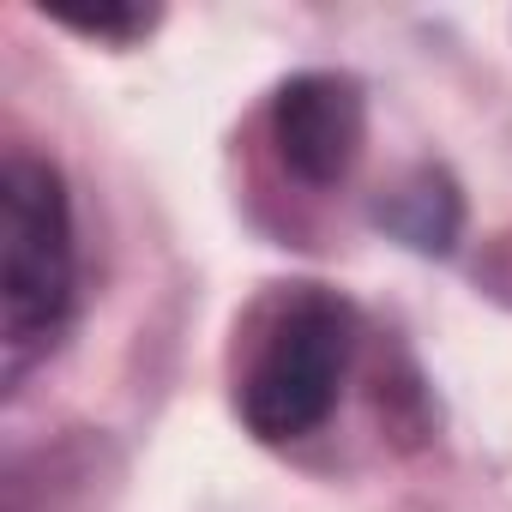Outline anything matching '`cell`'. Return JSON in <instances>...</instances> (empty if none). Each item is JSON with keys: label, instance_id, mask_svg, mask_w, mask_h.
<instances>
[{"label": "cell", "instance_id": "1", "mask_svg": "<svg viewBox=\"0 0 512 512\" xmlns=\"http://www.w3.org/2000/svg\"><path fill=\"white\" fill-rule=\"evenodd\" d=\"M247 332V362L235 374L241 422L272 446L314 434L344 392L356 356V308L326 284H290L253 314Z\"/></svg>", "mask_w": 512, "mask_h": 512}, {"label": "cell", "instance_id": "3", "mask_svg": "<svg viewBox=\"0 0 512 512\" xmlns=\"http://www.w3.org/2000/svg\"><path fill=\"white\" fill-rule=\"evenodd\" d=\"M368 139V103L338 73H302L272 97V145L308 187H338Z\"/></svg>", "mask_w": 512, "mask_h": 512}, {"label": "cell", "instance_id": "4", "mask_svg": "<svg viewBox=\"0 0 512 512\" xmlns=\"http://www.w3.org/2000/svg\"><path fill=\"white\" fill-rule=\"evenodd\" d=\"M458 193H452V181L446 175H434V169H422V175H410L386 205H380V223L404 241V247H422V253H446L452 247V235H458Z\"/></svg>", "mask_w": 512, "mask_h": 512}, {"label": "cell", "instance_id": "2", "mask_svg": "<svg viewBox=\"0 0 512 512\" xmlns=\"http://www.w3.org/2000/svg\"><path fill=\"white\" fill-rule=\"evenodd\" d=\"M0 332L13 368L55 344L73 314V211L61 175L13 151L7 157V217H0Z\"/></svg>", "mask_w": 512, "mask_h": 512}]
</instances>
